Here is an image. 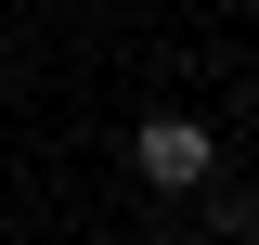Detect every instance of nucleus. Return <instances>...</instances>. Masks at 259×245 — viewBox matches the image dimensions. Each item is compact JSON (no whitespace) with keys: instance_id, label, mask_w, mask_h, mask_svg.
<instances>
[{"instance_id":"f03ea898","label":"nucleus","mask_w":259,"mask_h":245,"mask_svg":"<svg viewBox=\"0 0 259 245\" xmlns=\"http://www.w3.org/2000/svg\"><path fill=\"white\" fill-rule=\"evenodd\" d=\"M182 245H194V232H182Z\"/></svg>"},{"instance_id":"f257e3e1","label":"nucleus","mask_w":259,"mask_h":245,"mask_svg":"<svg viewBox=\"0 0 259 245\" xmlns=\"http://www.w3.org/2000/svg\"><path fill=\"white\" fill-rule=\"evenodd\" d=\"M130 168H143V194H194L207 168H221V142L194 116H156V129H130Z\"/></svg>"}]
</instances>
